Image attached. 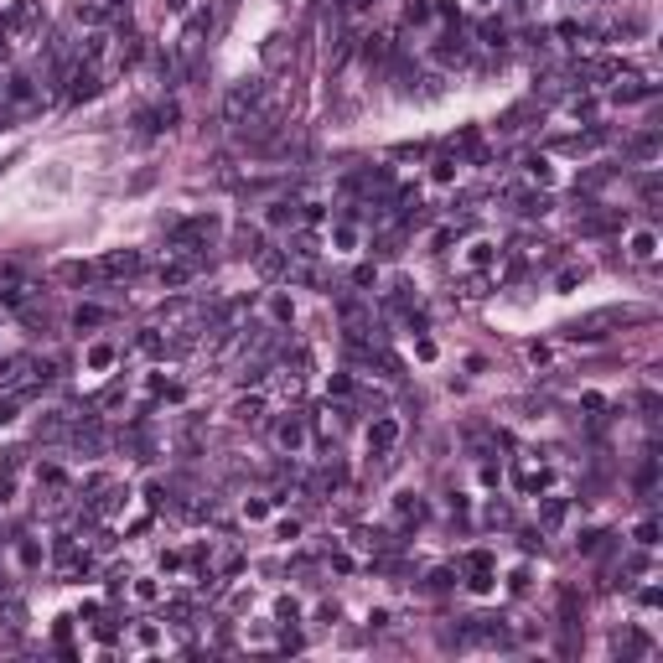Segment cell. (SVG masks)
I'll return each instance as SVG.
<instances>
[{
	"label": "cell",
	"instance_id": "cell-1",
	"mask_svg": "<svg viewBox=\"0 0 663 663\" xmlns=\"http://www.w3.org/2000/svg\"><path fill=\"white\" fill-rule=\"evenodd\" d=\"M259 99H265V83H239V88L228 93V104H223V109H228L233 125H244V114H254Z\"/></svg>",
	"mask_w": 663,
	"mask_h": 663
},
{
	"label": "cell",
	"instance_id": "cell-2",
	"mask_svg": "<svg viewBox=\"0 0 663 663\" xmlns=\"http://www.w3.org/2000/svg\"><path fill=\"white\" fill-rule=\"evenodd\" d=\"M394 441H399V420H378L368 431V446L373 451H394Z\"/></svg>",
	"mask_w": 663,
	"mask_h": 663
},
{
	"label": "cell",
	"instance_id": "cell-3",
	"mask_svg": "<svg viewBox=\"0 0 663 663\" xmlns=\"http://www.w3.org/2000/svg\"><path fill=\"white\" fill-rule=\"evenodd\" d=\"M275 441L280 446H285V451H301V446H306V431H301V420H280V425H275Z\"/></svg>",
	"mask_w": 663,
	"mask_h": 663
},
{
	"label": "cell",
	"instance_id": "cell-4",
	"mask_svg": "<svg viewBox=\"0 0 663 663\" xmlns=\"http://www.w3.org/2000/svg\"><path fill=\"white\" fill-rule=\"evenodd\" d=\"M5 99H11V104H32V99H36V83L26 78V73H16V78L5 83Z\"/></svg>",
	"mask_w": 663,
	"mask_h": 663
},
{
	"label": "cell",
	"instance_id": "cell-5",
	"mask_svg": "<svg viewBox=\"0 0 663 663\" xmlns=\"http://www.w3.org/2000/svg\"><path fill=\"white\" fill-rule=\"evenodd\" d=\"M539 518H544V529H559L565 518H570V503L565 498H544V513H539Z\"/></svg>",
	"mask_w": 663,
	"mask_h": 663
},
{
	"label": "cell",
	"instance_id": "cell-6",
	"mask_svg": "<svg viewBox=\"0 0 663 663\" xmlns=\"http://www.w3.org/2000/svg\"><path fill=\"white\" fill-rule=\"evenodd\" d=\"M492 259H498V249H492V244H487V239H477V244L466 249V269H487V265H492Z\"/></svg>",
	"mask_w": 663,
	"mask_h": 663
},
{
	"label": "cell",
	"instance_id": "cell-7",
	"mask_svg": "<svg viewBox=\"0 0 663 663\" xmlns=\"http://www.w3.org/2000/svg\"><path fill=\"white\" fill-rule=\"evenodd\" d=\"M104 269H109V275H135V269H140V254H135V249H125V254H109Z\"/></svg>",
	"mask_w": 663,
	"mask_h": 663
},
{
	"label": "cell",
	"instance_id": "cell-8",
	"mask_svg": "<svg viewBox=\"0 0 663 663\" xmlns=\"http://www.w3.org/2000/svg\"><path fill=\"white\" fill-rule=\"evenodd\" d=\"M5 32H36V11H32V0H21V5L11 11V26H5Z\"/></svg>",
	"mask_w": 663,
	"mask_h": 663
},
{
	"label": "cell",
	"instance_id": "cell-9",
	"mask_svg": "<svg viewBox=\"0 0 663 663\" xmlns=\"http://www.w3.org/2000/svg\"><path fill=\"white\" fill-rule=\"evenodd\" d=\"M93 93H99V78H93V73H78L73 88H68V99H73V104H83V99H93Z\"/></svg>",
	"mask_w": 663,
	"mask_h": 663
},
{
	"label": "cell",
	"instance_id": "cell-10",
	"mask_svg": "<svg viewBox=\"0 0 663 663\" xmlns=\"http://www.w3.org/2000/svg\"><path fill=\"white\" fill-rule=\"evenodd\" d=\"M653 254H658V239H653L648 228L632 233V259H653Z\"/></svg>",
	"mask_w": 663,
	"mask_h": 663
},
{
	"label": "cell",
	"instance_id": "cell-11",
	"mask_svg": "<svg viewBox=\"0 0 663 663\" xmlns=\"http://www.w3.org/2000/svg\"><path fill=\"white\" fill-rule=\"evenodd\" d=\"M109 363H114V348H109V342H93L88 348V368H109Z\"/></svg>",
	"mask_w": 663,
	"mask_h": 663
},
{
	"label": "cell",
	"instance_id": "cell-12",
	"mask_svg": "<svg viewBox=\"0 0 663 663\" xmlns=\"http://www.w3.org/2000/svg\"><path fill=\"white\" fill-rule=\"evenodd\" d=\"M161 280H166V285H186V280H192V265H166Z\"/></svg>",
	"mask_w": 663,
	"mask_h": 663
},
{
	"label": "cell",
	"instance_id": "cell-13",
	"mask_svg": "<svg viewBox=\"0 0 663 663\" xmlns=\"http://www.w3.org/2000/svg\"><path fill=\"white\" fill-rule=\"evenodd\" d=\"M259 399H239V405H233V420H259Z\"/></svg>",
	"mask_w": 663,
	"mask_h": 663
},
{
	"label": "cell",
	"instance_id": "cell-14",
	"mask_svg": "<svg viewBox=\"0 0 663 663\" xmlns=\"http://www.w3.org/2000/svg\"><path fill=\"white\" fill-rule=\"evenodd\" d=\"M104 16V0H78V21H99Z\"/></svg>",
	"mask_w": 663,
	"mask_h": 663
},
{
	"label": "cell",
	"instance_id": "cell-15",
	"mask_svg": "<svg viewBox=\"0 0 663 663\" xmlns=\"http://www.w3.org/2000/svg\"><path fill=\"white\" fill-rule=\"evenodd\" d=\"M529 176H534V182H549V161H544V156H529Z\"/></svg>",
	"mask_w": 663,
	"mask_h": 663
},
{
	"label": "cell",
	"instance_id": "cell-16",
	"mask_svg": "<svg viewBox=\"0 0 663 663\" xmlns=\"http://www.w3.org/2000/svg\"><path fill=\"white\" fill-rule=\"evenodd\" d=\"M638 544H642V549L658 544V524H653V518H648V524H638Z\"/></svg>",
	"mask_w": 663,
	"mask_h": 663
},
{
	"label": "cell",
	"instance_id": "cell-17",
	"mask_svg": "<svg viewBox=\"0 0 663 663\" xmlns=\"http://www.w3.org/2000/svg\"><path fill=\"white\" fill-rule=\"evenodd\" d=\"M269 223H296V208L291 202H275V208H269Z\"/></svg>",
	"mask_w": 663,
	"mask_h": 663
},
{
	"label": "cell",
	"instance_id": "cell-18",
	"mask_svg": "<svg viewBox=\"0 0 663 663\" xmlns=\"http://www.w3.org/2000/svg\"><path fill=\"white\" fill-rule=\"evenodd\" d=\"M259 269H265V275H280V269H285V254H259Z\"/></svg>",
	"mask_w": 663,
	"mask_h": 663
},
{
	"label": "cell",
	"instance_id": "cell-19",
	"mask_svg": "<svg viewBox=\"0 0 663 663\" xmlns=\"http://www.w3.org/2000/svg\"><path fill=\"white\" fill-rule=\"evenodd\" d=\"M363 58H368V62L384 58V36H368V42H363Z\"/></svg>",
	"mask_w": 663,
	"mask_h": 663
},
{
	"label": "cell",
	"instance_id": "cell-20",
	"mask_svg": "<svg viewBox=\"0 0 663 663\" xmlns=\"http://www.w3.org/2000/svg\"><path fill=\"white\" fill-rule=\"evenodd\" d=\"M269 316H275V322H291V301H285V296H275V301H269Z\"/></svg>",
	"mask_w": 663,
	"mask_h": 663
},
{
	"label": "cell",
	"instance_id": "cell-21",
	"mask_svg": "<svg viewBox=\"0 0 663 663\" xmlns=\"http://www.w3.org/2000/svg\"><path fill=\"white\" fill-rule=\"evenodd\" d=\"M16 555H21V565H42V549H36V544H32V539H26V544H21V549H16Z\"/></svg>",
	"mask_w": 663,
	"mask_h": 663
},
{
	"label": "cell",
	"instance_id": "cell-22",
	"mask_svg": "<svg viewBox=\"0 0 663 663\" xmlns=\"http://www.w3.org/2000/svg\"><path fill=\"white\" fill-rule=\"evenodd\" d=\"M99 322H104V311H99V306H83V311H78V326H99Z\"/></svg>",
	"mask_w": 663,
	"mask_h": 663
},
{
	"label": "cell",
	"instance_id": "cell-23",
	"mask_svg": "<svg viewBox=\"0 0 663 663\" xmlns=\"http://www.w3.org/2000/svg\"><path fill=\"white\" fill-rule=\"evenodd\" d=\"M508 591H513V596H524V591H529V570H513V581H508Z\"/></svg>",
	"mask_w": 663,
	"mask_h": 663
},
{
	"label": "cell",
	"instance_id": "cell-24",
	"mask_svg": "<svg viewBox=\"0 0 663 663\" xmlns=\"http://www.w3.org/2000/svg\"><path fill=\"white\" fill-rule=\"evenodd\" d=\"M456 176V161H435V182H451Z\"/></svg>",
	"mask_w": 663,
	"mask_h": 663
},
{
	"label": "cell",
	"instance_id": "cell-25",
	"mask_svg": "<svg viewBox=\"0 0 663 663\" xmlns=\"http://www.w3.org/2000/svg\"><path fill=\"white\" fill-rule=\"evenodd\" d=\"M5 52H11V32H5V26H0V58H5Z\"/></svg>",
	"mask_w": 663,
	"mask_h": 663
},
{
	"label": "cell",
	"instance_id": "cell-26",
	"mask_svg": "<svg viewBox=\"0 0 663 663\" xmlns=\"http://www.w3.org/2000/svg\"><path fill=\"white\" fill-rule=\"evenodd\" d=\"M11 415H16V409H11V405H0V425H5V420H11Z\"/></svg>",
	"mask_w": 663,
	"mask_h": 663
}]
</instances>
